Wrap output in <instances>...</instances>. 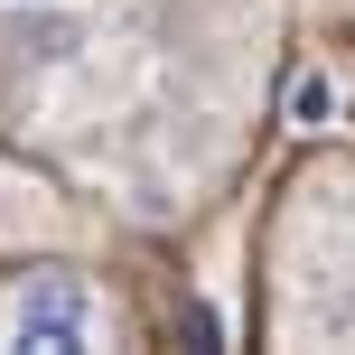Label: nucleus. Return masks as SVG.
<instances>
[{
    "label": "nucleus",
    "instance_id": "2",
    "mask_svg": "<svg viewBox=\"0 0 355 355\" xmlns=\"http://www.w3.org/2000/svg\"><path fill=\"white\" fill-rule=\"evenodd\" d=\"M346 122V85L327 66H300L290 75V131H337Z\"/></svg>",
    "mask_w": 355,
    "mask_h": 355
},
{
    "label": "nucleus",
    "instance_id": "1",
    "mask_svg": "<svg viewBox=\"0 0 355 355\" xmlns=\"http://www.w3.org/2000/svg\"><path fill=\"white\" fill-rule=\"evenodd\" d=\"M0 346H37V355H85L112 346V300L66 262H37L0 290Z\"/></svg>",
    "mask_w": 355,
    "mask_h": 355
},
{
    "label": "nucleus",
    "instance_id": "3",
    "mask_svg": "<svg viewBox=\"0 0 355 355\" xmlns=\"http://www.w3.org/2000/svg\"><path fill=\"white\" fill-rule=\"evenodd\" d=\"M28 10H37V0H28Z\"/></svg>",
    "mask_w": 355,
    "mask_h": 355
}]
</instances>
